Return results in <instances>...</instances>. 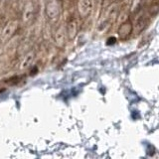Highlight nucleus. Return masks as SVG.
Returning <instances> with one entry per match:
<instances>
[{
  "label": "nucleus",
  "instance_id": "1",
  "mask_svg": "<svg viewBox=\"0 0 159 159\" xmlns=\"http://www.w3.org/2000/svg\"><path fill=\"white\" fill-rule=\"evenodd\" d=\"M132 31H133L132 24H131L130 21H129V20H127V21L123 22L120 25V27L118 28L117 33H118L119 38L122 39V40H126L129 36H130V34H131Z\"/></svg>",
  "mask_w": 159,
  "mask_h": 159
},
{
  "label": "nucleus",
  "instance_id": "2",
  "mask_svg": "<svg viewBox=\"0 0 159 159\" xmlns=\"http://www.w3.org/2000/svg\"><path fill=\"white\" fill-rule=\"evenodd\" d=\"M147 24H148L147 15L142 14V15H140V16H138L137 20L135 21V24H134V26H133V29L135 30L137 33H140L146 28Z\"/></svg>",
  "mask_w": 159,
  "mask_h": 159
},
{
  "label": "nucleus",
  "instance_id": "3",
  "mask_svg": "<svg viewBox=\"0 0 159 159\" xmlns=\"http://www.w3.org/2000/svg\"><path fill=\"white\" fill-rule=\"evenodd\" d=\"M79 9H80V13H81L83 17L89 16V14L91 12V9H92L91 0H80Z\"/></svg>",
  "mask_w": 159,
  "mask_h": 159
},
{
  "label": "nucleus",
  "instance_id": "4",
  "mask_svg": "<svg viewBox=\"0 0 159 159\" xmlns=\"http://www.w3.org/2000/svg\"><path fill=\"white\" fill-rule=\"evenodd\" d=\"M159 12V1H152L150 6L148 7V14L150 16H155V15Z\"/></svg>",
  "mask_w": 159,
  "mask_h": 159
},
{
  "label": "nucleus",
  "instance_id": "5",
  "mask_svg": "<svg viewBox=\"0 0 159 159\" xmlns=\"http://www.w3.org/2000/svg\"><path fill=\"white\" fill-rule=\"evenodd\" d=\"M118 1H121V0H118Z\"/></svg>",
  "mask_w": 159,
  "mask_h": 159
}]
</instances>
